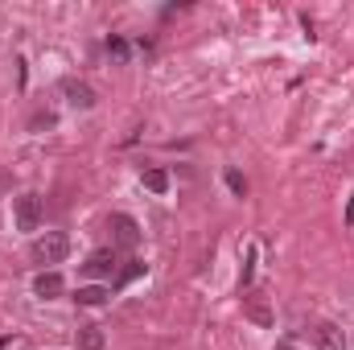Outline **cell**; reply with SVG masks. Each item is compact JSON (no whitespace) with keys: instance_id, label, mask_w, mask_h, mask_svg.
I'll return each instance as SVG.
<instances>
[{"instance_id":"cell-1","label":"cell","mask_w":354,"mask_h":350,"mask_svg":"<svg viewBox=\"0 0 354 350\" xmlns=\"http://www.w3.org/2000/svg\"><path fill=\"white\" fill-rule=\"evenodd\" d=\"M29 256L37 264H62L71 256V239L62 235V231H50V235H41V239H33V248H29Z\"/></svg>"},{"instance_id":"cell-2","label":"cell","mask_w":354,"mask_h":350,"mask_svg":"<svg viewBox=\"0 0 354 350\" xmlns=\"http://www.w3.org/2000/svg\"><path fill=\"white\" fill-rule=\"evenodd\" d=\"M12 219H17V231H37V223H41V198L37 194H21L12 202Z\"/></svg>"},{"instance_id":"cell-16","label":"cell","mask_w":354,"mask_h":350,"mask_svg":"<svg viewBox=\"0 0 354 350\" xmlns=\"http://www.w3.org/2000/svg\"><path fill=\"white\" fill-rule=\"evenodd\" d=\"M346 223L354 227V194H351V206H346Z\"/></svg>"},{"instance_id":"cell-6","label":"cell","mask_w":354,"mask_h":350,"mask_svg":"<svg viewBox=\"0 0 354 350\" xmlns=\"http://www.w3.org/2000/svg\"><path fill=\"white\" fill-rule=\"evenodd\" d=\"M313 347H317V350H346V334H342L338 326L322 322V326L313 330Z\"/></svg>"},{"instance_id":"cell-5","label":"cell","mask_w":354,"mask_h":350,"mask_svg":"<svg viewBox=\"0 0 354 350\" xmlns=\"http://www.w3.org/2000/svg\"><path fill=\"white\" fill-rule=\"evenodd\" d=\"M62 95H66V103L79 107V111H91V107H95V91H91L83 79H62Z\"/></svg>"},{"instance_id":"cell-17","label":"cell","mask_w":354,"mask_h":350,"mask_svg":"<svg viewBox=\"0 0 354 350\" xmlns=\"http://www.w3.org/2000/svg\"><path fill=\"white\" fill-rule=\"evenodd\" d=\"M276 350H297V347H288V342H280V347H276Z\"/></svg>"},{"instance_id":"cell-11","label":"cell","mask_w":354,"mask_h":350,"mask_svg":"<svg viewBox=\"0 0 354 350\" xmlns=\"http://www.w3.org/2000/svg\"><path fill=\"white\" fill-rule=\"evenodd\" d=\"M145 185H149L153 194H165V190H169V174H165V169H145Z\"/></svg>"},{"instance_id":"cell-13","label":"cell","mask_w":354,"mask_h":350,"mask_svg":"<svg viewBox=\"0 0 354 350\" xmlns=\"http://www.w3.org/2000/svg\"><path fill=\"white\" fill-rule=\"evenodd\" d=\"M227 185H231V194H248V181H243V174H235V169H227Z\"/></svg>"},{"instance_id":"cell-3","label":"cell","mask_w":354,"mask_h":350,"mask_svg":"<svg viewBox=\"0 0 354 350\" xmlns=\"http://www.w3.org/2000/svg\"><path fill=\"white\" fill-rule=\"evenodd\" d=\"M107 231H111V239H115L120 248H136V243H140V227H136L132 214H111V219H107Z\"/></svg>"},{"instance_id":"cell-8","label":"cell","mask_w":354,"mask_h":350,"mask_svg":"<svg viewBox=\"0 0 354 350\" xmlns=\"http://www.w3.org/2000/svg\"><path fill=\"white\" fill-rule=\"evenodd\" d=\"M107 297H111V293H107L103 284H83V288L75 293V301H79V305H103Z\"/></svg>"},{"instance_id":"cell-15","label":"cell","mask_w":354,"mask_h":350,"mask_svg":"<svg viewBox=\"0 0 354 350\" xmlns=\"http://www.w3.org/2000/svg\"><path fill=\"white\" fill-rule=\"evenodd\" d=\"M8 190H12V174H8V169H0V198H4Z\"/></svg>"},{"instance_id":"cell-9","label":"cell","mask_w":354,"mask_h":350,"mask_svg":"<svg viewBox=\"0 0 354 350\" xmlns=\"http://www.w3.org/2000/svg\"><path fill=\"white\" fill-rule=\"evenodd\" d=\"M79 350H103V330L99 326H83L79 330Z\"/></svg>"},{"instance_id":"cell-14","label":"cell","mask_w":354,"mask_h":350,"mask_svg":"<svg viewBox=\"0 0 354 350\" xmlns=\"http://www.w3.org/2000/svg\"><path fill=\"white\" fill-rule=\"evenodd\" d=\"M107 54H111L115 62H128V46H124L120 37H111V42H107Z\"/></svg>"},{"instance_id":"cell-4","label":"cell","mask_w":354,"mask_h":350,"mask_svg":"<svg viewBox=\"0 0 354 350\" xmlns=\"http://www.w3.org/2000/svg\"><path fill=\"white\" fill-rule=\"evenodd\" d=\"M83 272H87V276H95V280H111V276L120 272V260H115V252L99 248V252H91V256H87Z\"/></svg>"},{"instance_id":"cell-7","label":"cell","mask_w":354,"mask_h":350,"mask_svg":"<svg viewBox=\"0 0 354 350\" xmlns=\"http://www.w3.org/2000/svg\"><path fill=\"white\" fill-rule=\"evenodd\" d=\"M62 288H66V284H62V276H58V272H41V276L33 280V293H37V297H46V301L62 297Z\"/></svg>"},{"instance_id":"cell-12","label":"cell","mask_w":354,"mask_h":350,"mask_svg":"<svg viewBox=\"0 0 354 350\" xmlns=\"http://www.w3.org/2000/svg\"><path fill=\"white\" fill-rule=\"evenodd\" d=\"M140 272H145V264H140V260H128V268H120L115 276H120V284H128V280H136Z\"/></svg>"},{"instance_id":"cell-10","label":"cell","mask_w":354,"mask_h":350,"mask_svg":"<svg viewBox=\"0 0 354 350\" xmlns=\"http://www.w3.org/2000/svg\"><path fill=\"white\" fill-rule=\"evenodd\" d=\"M248 317H252V322H260V326H272V309H268L260 297H252V301H248Z\"/></svg>"}]
</instances>
